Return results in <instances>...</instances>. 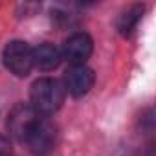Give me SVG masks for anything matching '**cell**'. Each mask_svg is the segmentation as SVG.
I'll use <instances>...</instances> for the list:
<instances>
[{
  "label": "cell",
  "instance_id": "obj_8",
  "mask_svg": "<svg viewBox=\"0 0 156 156\" xmlns=\"http://www.w3.org/2000/svg\"><path fill=\"white\" fill-rule=\"evenodd\" d=\"M141 13H143V6H132L130 9L121 13L119 19H118V31L121 35H129L136 28L138 20L141 19Z\"/></svg>",
  "mask_w": 156,
  "mask_h": 156
},
{
  "label": "cell",
  "instance_id": "obj_3",
  "mask_svg": "<svg viewBox=\"0 0 156 156\" xmlns=\"http://www.w3.org/2000/svg\"><path fill=\"white\" fill-rule=\"evenodd\" d=\"M42 114H39L30 103H17L8 116V130L9 134L19 140L20 143L26 140V136L30 134V130L33 129V125L39 121Z\"/></svg>",
  "mask_w": 156,
  "mask_h": 156
},
{
  "label": "cell",
  "instance_id": "obj_9",
  "mask_svg": "<svg viewBox=\"0 0 156 156\" xmlns=\"http://www.w3.org/2000/svg\"><path fill=\"white\" fill-rule=\"evenodd\" d=\"M0 156H11V143L4 134H0Z\"/></svg>",
  "mask_w": 156,
  "mask_h": 156
},
{
  "label": "cell",
  "instance_id": "obj_5",
  "mask_svg": "<svg viewBox=\"0 0 156 156\" xmlns=\"http://www.w3.org/2000/svg\"><path fill=\"white\" fill-rule=\"evenodd\" d=\"M94 51V41L88 33L77 31L70 35L62 46V57L72 64V66H85L87 61L90 59Z\"/></svg>",
  "mask_w": 156,
  "mask_h": 156
},
{
  "label": "cell",
  "instance_id": "obj_6",
  "mask_svg": "<svg viewBox=\"0 0 156 156\" xmlns=\"http://www.w3.org/2000/svg\"><path fill=\"white\" fill-rule=\"evenodd\" d=\"M96 81L94 70L85 66H70L64 73V92H68L72 98H83L87 96Z\"/></svg>",
  "mask_w": 156,
  "mask_h": 156
},
{
  "label": "cell",
  "instance_id": "obj_1",
  "mask_svg": "<svg viewBox=\"0 0 156 156\" xmlns=\"http://www.w3.org/2000/svg\"><path fill=\"white\" fill-rule=\"evenodd\" d=\"M64 87L51 77H41L31 85L30 90V105L42 116L55 114L64 103Z\"/></svg>",
  "mask_w": 156,
  "mask_h": 156
},
{
  "label": "cell",
  "instance_id": "obj_2",
  "mask_svg": "<svg viewBox=\"0 0 156 156\" xmlns=\"http://www.w3.org/2000/svg\"><path fill=\"white\" fill-rule=\"evenodd\" d=\"M33 48H30L28 42L24 41H11L6 44L4 51H2V59L6 68L15 73L17 77H26L31 68H33Z\"/></svg>",
  "mask_w": 156,
  "mask_h": 156
},
{
  "label": "cell",
  "instance_id": "obj_4",
  "mask_svg": "<svg viewBox=\"0 0 156 156\" xmlns=\"http://www.w3.org/2000/svg\"><path fill=\"white\" fill-rule=\"evenodd\" d=\"M55 138H57V129L55 125L46 118V116H41L39 121L33 125V129L30 130V134L26 136V140L22 141L33 154H44L48 152L53 143H55Z\"/></svg>",
  "mask_w": 156,
  "mask_h": 156
},
{
  "label": "cell",
  "instance_id": "obj_7",
  "mask_svg": "<svg viewBox=\"0 0 156 156\" xmlns=\"http://www.w3.org/2000/svg\"><path fill=\"white\" fill-rule=\"evenodd\" d=\"M33 53V66L42 70V72H50V70H55L59 64H61V51L57 46L50 44V42H42L39 44L37 48L31 50Z\"/></svg>",
  "mask_w": 156,
  "mask_h": 156
}]
</instances>
